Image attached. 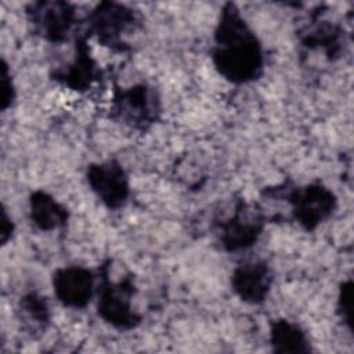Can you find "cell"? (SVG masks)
Here are the masks:
<instances>
[{
    "label": "cell",
    "instance_id": "cell-3",
    "mask_svg": "<svg viewBox=\"0 0 354 354\" xmlns=\"http://www.w3.org/2000/svg\"><path fill=\"white\" fill-rule=\"evenodd\" d=\"M111 260L102 263L100 268V283L97 290V314L100 318L118 330H131L141 324V314L133 307L136 295L134 278L127 274L119 281L109 277Z\"/></svg>",
    "mask_w": 354,
    "mask_h": 354
},
{
    "label": "cell",
    "instance_id": "cell-15",
    "mask_svg": "<svg viewBox=\"0 0 354 354\" xmlns=\"http://www.w3.org/2000/svg\"><path fill=\"white\" fill-rule=\"evenodd\" d=\"M21 319L30 330H46L51 321V310L47 299L36 292L24 295L18 301Z\"/></svg>",
    "mask_w": 354,
    "mask_h": 354
},
{
    "label": "cell",
    "instance_id": "cell-4",
    "mask_svg": "<svg viewBox=\"0 0 354 354\" xmlns=\"http://www.w3.org/2000/svg\"><path fill=\"white\" fill-rule=\"evenodd\" d=\"M87 36L111 50L124 51L129 48L124 36L133 33L140 25L136 10L118 1L98 3L86 18Z\"/></svg>",
    "mask_w": 354,
    "mask_h": 354
},
{
    "label": "cell",
    "instance_id": "cell-18",
    "mask_svg": "<svg viewBox=\"0 0 354 354\" xmlns=\"http://www.w3.org/2000/svg\"><path fill=\"white\" fill-rule=\"evenodd\" d=\"M14 230H15L14 221L8 216L6 207L3 206V209H1V221H0V242H1L3 246L7 245V242L12 238Z\"/></svg>",
    "mask_w": 354,
    "mask_h": 354
},
{
    "label": "cell",
    "instance_id": "cell-2",
    "mask_svg": "<svg viewBox=\"0 0 354 354\" xmlns=\"http://www.w3.org/2000/svg\"><path fill=\"white\" fill-rule=\"evenodd\" d=\"M267 198L286 199L292 206L295 221L306 231L317 230L336 210L337 198L335 192L322 183H311L303 187H289L288 183L266 188Z\"/></svg>",
    "mask_w": 354,
    "mask_h": 354
},
{
    "label": "cell",
    "instance_id": "cell-17",
    "mask_svg": "<svg viewBox=\"0 0 354 354\" xmlns=\"http://www.w3.org/2000/svg\"><path fill=\"white\" fill-rule=\"evenodd\" d=\"M0 109L1 112H6L10 106H12L15 97H17V90L15 84L11 76L10 66L7 61L3 58L1 59V84H0Z\"/></svg>",
    "mask_w": 354,
    "mask_h": 354
},
{
    "label": "cell",
    "instance_id": "cell-11",
    "mask_svg": "<svg viewBox=\"0 0 354 354\" xmlns=\"http://www.w3.org/2000/svg\"><path fill=\"white\" fill-rule=\"evenodd\" d=\"M272 279V271L267 261H245L234 268L231 289L243 303L260 304L267 299Z\"/></svg>",
    "mask_w": 354,
    "mask_h": 354
},
{
    "label": "cell",
    "instance_id": "cell-9",
    "mask_svg": "<svg viewBox=\"0 0 354 354\" xmlns=\"http://www.w3.org/2000/svg\"><path fill=\"white\" fill-rule=\"evenodd\" d=\"M57 300L69 308H84L93 299L95 275L83 266H65L57 268L51 278Z\"/></svg>",
    "mask_w": 354,
    "mask_h": 354
},
{
    "label": "cell",
    "instance_id": "cell-6",
    "mask_svg": "<svg viewBox=\"0 0 354 354\" xmlns=\"http://www.w3.org/2000/svg\"><path fill=\"white\" fill-rule=\"evenodd\" d=\"M266 225V216L257 203L239 199L232 214L218 225V242L225 252L253 246Z\"/></svg>",
    "mask_w": 354,
    "mask_h": 354
},
{
    "label": "cell",
    "instance_id": "cell-10",
    "mask_svg": "<svg viewBox=\"0 0 354 354\" xmlns=\"http://www.w3.org/2000/svg\"><path fill=\"white\" fill-rule=\"evenodd\" d=\"M100 76L101 69L91 55L90 46L87 44V35L76 37L73 59L51 73L53 80L77 93L87 91L97 80H100Z\"/></svg>",
    "mask_w": 354,
    "mask_h": 354
},
{
    "label": "cell",
    "instance_id": "cell-7",
    "mask_svg": "<svg viewBox=\"0 0 354 354\" xmlns=\"http://www.w3.org/2000/svg\"><path fill=\"white\" fill-rule=\"evenodd\" d=\"M33 33L50 43H64L77 24L75 6L62 0H40L25 8Z\"/></svg>",
    "mask_w": 354,
    "mask_h": 354
},
{
    "label": "cell",
    "instance_id": "cell-12",
    "mask_svg": "<svg viewBox=\"0 0 354 354\" xmlns=\"http://www.w3.org/2000/svg\"><path fill=\"white\" fill-rule=\"evenodd\" d=\"M29 217L41 231L64 228L69 220L68 209L46 191H33L29 196Z\"/></svg>",
    "mask_w": 354,
    "mask_h": 354
},
{
    "label": "cell",
    "instance_id": "cell-8",
    "mask_svg": "<svg viewBox=\"0 0 354 354\" xmlns=\"http://www.w3.org/2000/svg\"><path fill=\"white\" fill-rule=\"evenodd\" d=\"M90 189L100 202L111 209L123 207L130 196V180L124 167L115 159L90 163L86 170Z\"/></svg>",
    "mask_w": 354,
    "mask_h": 354
},
{
    "label": "cell",
    "instance_id": "cell-13",
    "mask_svg": "<svg viewBox=\"0 0 354 354\" xmlns=\"http://www.w3.org/2000/svg\"><path fill=\"white\" fill-rule=\"evenodd\" d=\"M271 350L278 354H308L310 339L306 330L296 322L278 318L270 324Z\"/></svg>",
    "mask_w": 354,
    "mask_h": 354
},
{
    "label": "cell",
    "instance_id": "cell-16",
    "mask_svg": "<svg viewBox=\"0 0 354 354\" xmlns=\"http://www.w3.org/2000/svg\"><path fill=\"white\" fill-rule=\"evenodd\" d=\"M337 314L340 319L353 329V281L347 279L340 283L337 293Z\"/></svg>",
    "mask_w": 354,
    "mask_h": 354
},
{
    "label": "cell",
    "instance_id": "cell-14",
    "mask_svg": "<svg viewBox=\"0 0 354 354\" xmlns=\"http://www.w3.org/2000/svg\"><path fill=\"white\" fill-rule=\"evenodd\" d=\"M301 44L306 48H322L329 59L340 57L343 44V29L328 21H321L301 37Z\"/></svg>",
    "mask_w": 354,
    "mask_h": 354
},
{
    "label": "cell",
    "instance_id": "cell-5",
    "mask_svg": "<svg viewBox=\"0 0 354 354\" xmlns=\"http://www.w3.org/2000/svg\"><path fill=\"white\" fill-rule=\"evenodd\" d=\"M109 116L137 130H147L160 116L162 105L156 90L147 83L130 87L115 86Z\"/></svg>",
    "mask_w": 354,
    "mask_h": 354
},
{
    "label": "cell",
    "instance_id": "cell-1",
    "mask_svg": "<svg viewBox=\"0 0 354 354\" xmlns=\"http://www.w3.org/2000/svg\"><path fill=\"white\" fill-rule=\"evenodd\" d=\"M210 58L214 69L234 84L252 83L264 72V50L235 3H225L217 19Z\"/></svg>",
    "mask_w": 354,
    "mask_h": 354
}]
</instances>
